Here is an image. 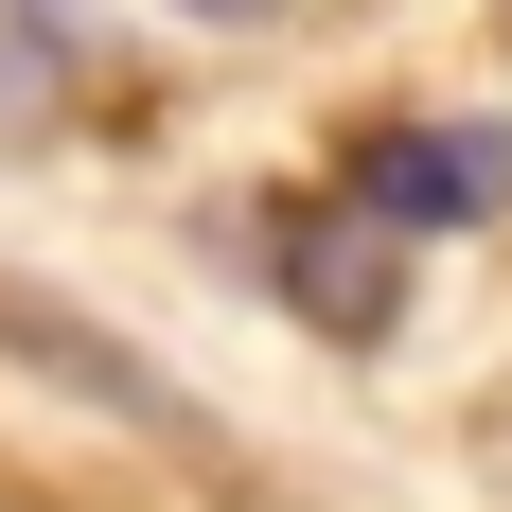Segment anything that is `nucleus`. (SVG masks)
Masks as SVG:
<instances>
[{"instance_id": "20e7f679", "label": "nucleus", "mask_w": 512, "mask_h": 512, "mask_svg": "<svg viewBox=\"0 0 512 512\" xmlns=\"http://www.w3.org/2000/svg\"><path fill=\"white\" fill-rule=\"evenodd\" d=\"M53 71H71V53H53V18H36V0H0V106H18V124L53 106Z\"/></svg>"}, {"instance_id": "f257e3e1", "label": "nucleus", "mask_w": 512, "mask_h": 512, "mask_svg": "<svg viewBox=\"0 0 512 512\" xmlns=\"http://www.w3.org/2000/svg\"><path fill=\"white\" fill-rule=\"evenodd\" d=\"M354 195L389 212V230H477V212L512 195V159L477 142V124H371V142H354Z\"/></svg>"}, {"instance_id": "f03ea898", "label": "nucleus", "mask_w": 512, "mask_h": 512, "mask_svg": "<svg viewBox=\"0 0 512 512\" xmlns=\"http://www.w3.org/2000/svg\"><path fill=\"white\" fill-rule=\"evenodd\" d=\"M283 301H301L318 336H389V301H407V230H389V212H318V230H283Z\"/></svg>"}, {"instance_id": "39448f33", "label": "nucleus", "mask_w": 512, "mask_h": 512, "mask_svg": "<svg viewBox=\"0 0 512 512\" xmlns=\"http://www.w3.org/2000/svg\"><path fill=\"white\" fill-rule=\"evenodd\" d=\"M195 18H283V0H195Z\"/></svg>"}, {"instance_id": "7ed1b4c3", "label": "nucleus", "mask_w": 512, "mask_h": 512, "mask_svg": "<svg viewBox=\"0 0 512 512\" xmlns=\"http://www.w3.org/2000/svg\"><path fill=\"white\" fill-rule=\"evenodd\" d=\"M0 354H36V371H71V389H89V407H124V424H195V407H177V389H159L142 354H106L89 318H36V301H0Z\"/></svg>"}]
</instances>
